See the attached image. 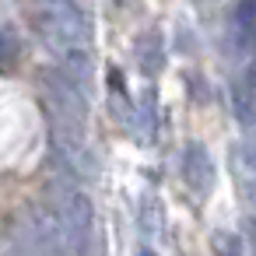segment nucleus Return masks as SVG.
<instances>
[{
	"instance_id": "f257e3e1",
	"label": "nucleus",
	"mask_w": 256,
	"mask_h": 256,
	"mask_svg": "<svg viewBox=\"0 0 256 256\" xmlns=\"http://www.w3.org/2000/svg\"><path fill=\"white\" fill-rule=\"evenodd\" d=\"M232 106H235L238 123H246V126L256 123V70H249V74H242V78L235 81V88H232Z\"/></svg>"
},
{
	"instance_id": "f03ea898",
	"label": "nucleus",
	"mask_w": 256,
	"mask_h": 256,
	"mask_svg": "<svg viewBox=\"0 0 256 256\" xmlns=\"http://www.w3.org/2000/svg\"><path fill=\"white\" fill-rule=\"evenodd\" d=\"M232 36H235V46L242 53H252L256 50V0H242V4H238Z\"/></svg>"
},
{
	"instance_id": "7ed1b4c3",
	"label": "nucleus",
	"mask_w": 256,
	"mask_h": 256,
	"mask_svg": "<svg viewBox=\"0 0 256 256\" xmlns=\"http://www.w3.org/2000/svg\"><path fill=\"white\" fill-rule=\"evenodd\" d=\"M186 179H190V186L193 190H210V182H214V168H210V158L204 154V148H190L186 151Z\"/></svg>"
},
{
	"instance_id": "20e7f679",
	"label": "nucleus",
	"mask_w": 256,
	"mask_h": 256,
	"mask_svg": "<svg viewBox=\"0 0 256 256\" xmlns=\"http://www.w3.org/2000/svg\"><path fill=\"white\" fill-rule=\"evenodd\" d=\"M218 256H238V238L235 235H214Z\"/></svg>"
},
{
	"instance_id": "39448f33",
	"label": "nucleus",
	"mask_w": 256,
	"mask_h": 256,
	"mask_svg": "<svg viewBox=\"0 0 256 256\" xmlns=\"http://www.w3.org/2000/svg\"><path fill=\"white\" fill-rule=\"evenodd\" d=\"M140 256H154V252H151V249H144V252H140Z\"/></svg>"
}]
</instances>
